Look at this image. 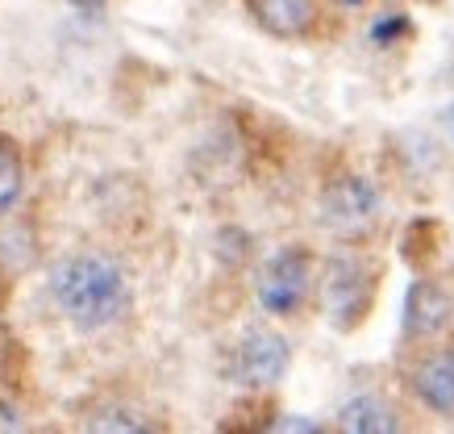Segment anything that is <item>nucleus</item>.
I'll return each mask as SVG.
<instances>
[{"label":"nucleus","instance_id":"f257e3e1","mask_svg":"<svg viewBox=\"0 0 454 434\" xmlns=\"http://www.w3.org/2000/svg\"><path fill=\"white\" fill-rule=\"evenodd\" d=\"M51 296L83 330L113 326L129 305L125 272L105 255H71L51 272Z\"/></svg>","mask_w":454,"mask_h":434},{"label":"nucleus","instance_id":"f03ea898","mask_svg":"<svg viewBox=\"0 0 454 434\" xmlns=\"http://www.w3.org/2000/svg\"><path fill=\"white\" fill-rule=\"evenodd\" d=\"M372 267L363 264L358 255H333L325 264V280H321V301H325V313L333 318V326H355L367 305H372Z\"/></svg>","mask_w":454,"mask_h":434},{"label":"nucleus","instance_id":"7ed1b4c3","mask_svg":"<svg viewBox=\"0 0 454 434\" xmlns=\"http://www.w3.org/2000/svg\"><path fill=\"white\" fill-rule=\"evenodd\" d=\"M313 284V255L304 247H284L259 272V301L267 313H296Z\"/></svg>","mask_w":454,"mask_h":434},{"label":"nucleus","instance_id":"20e7f679","mask_svg":"<svg viewBox=\"0 0 454 434\" xmlns=\"http://www.w3.org/2000/svg\"><path fill=\"white\" fill-rule=\"evenodd\" d=\"M375 217H380V193L363 176H342L321 196V222H325V230L342 234V239L367 234L375 225Z\"/></svg>","mask_w":454,"mask_h":434},{"label":"nucleus","instance_id":"39448f33","mask_svg":"<svg viewBox=\"0 0 454 434\" xmlns=\"http://www.w3.org/2000/svg\"><path fill=\"white\" fill-rule=\"evenodd\" d=\"M288 372V343L271 330H250L234 351V380L247 389H271Z\"/></svg>","mask_w":454,"mask_h":434},{"label":"nucleus","instance_id":"423d86ee","mask_svg":"<svg viewBox=\"0 0 454 434\" xmlns=\"http://www.w3.org/2000/svg\"><path fill=\"white\" fill-rule=\"evenodd\" d=\"M454 318V293L442 280H413L404 296V335L429 338L446 330Z\"/></svg>","mask_w":454,"mask_h":434},{"label":"nucleus","instance_id":"0eeeda50","mask_svg":"<svg viewBox=\"0 0 454 434\" xmlns=\"http://www.w3.org/2000/svg\"><path fill=\"white\" fill-rule=\"evenodd\" d=\"M413 392L434 414L454 418V347L429 351L426 359L413 367Z\"/></svg>","mask_w":454,"mask_h":434},{"label":"nucleus","instance_id":"6e6552de","mask_svg":"<svg viewBox=\"0 0 454 434\" xmlns=\"http://www.w3.org/2000/svg\"><path fill=\"white\" fill-rule=\"evenodd\" d=\"M250 9L259 26L279 38H301L317 21V0H250Z\"/></svg>","mask_w":454,"mask_h":434},{"label":"nucleus","instance_id":"1a4fd4ad","mask_svg":"<svg viewBox=\"0 0 454 434\" xmlns=\"http://www.w3.org/2000/svg\"><path fill=\"white\" fill-rule=\"evenodd\" d=\"M338 426H342V430H355V434H392V430H400L392 406H384L380 397H355L350 406H342Z\"/></svg>","mask_w":454,"mask_h":434},{"label":"nucleus","instance_id":"9d476101","mask_svg":"<svg viewBox=\"0 0 454 434\" xmlns=\"http://www.w3.org/2000/svg\"><path fill=\"white\" fill-rule=\"evenodd\" d=\"M21 196V154L9 138H0V217L17 205Z\"/></svg>","mask_w":454,"mask_h":434},{"label":"nucleus","instance_id":"9b49d317","mask_svg":"<svg viewBox=\"0 0 454 434\" xmlns=\"http://www.w3.org/2000/svg\"><path fill=\"white\" fill-rule=\"evenodd\" d=\"M409 29H413V26H409V17H404V13H387V17H380V21L372 26V43L392 46L396 38H404Z\"/></svg>","mask_w":454,"mask_h":434},{"label":"nucleus","instance_id":"f8f14e48","mask_svg":"<svg viewBox=\"0 0 454 434\" xmlns=\"http://www.w3.org/2000/svg\"><path fill=\"white\" fill-rule=\"evenodd\" d=\"M88 426H92V430H151V422L134 418V414H125V409H109V414L92 418Z\"/></svg>","mask_w":454,"mask_h":434},{"label":"nucleus","instance_id":"ddd939ff","mask_svg":"<svg viewBox=\"0 0 454 434\" xmlns=\"http://www.w3.org/2000/svg\"><path fill=\"white\" fill-rule=\"evenodd\" d=\"M271 430H321L317 422H301V418H284V422H271Z\"/></svg>","mask_w":454,"mask_h":434},{"label":"nucleus","instance_id":"4468645a","mask_svg":"<svg viewBox=\"0 0 454 434\" xmlns=\"http://www.w3.org/2000/svg\"><path fill=\"white\" fill-rule=\"evenodd\" d=\"M71 4H75V9H100L105 0H71Z\"/></svg>","mask_w":454,"mask_h":434},{"label":"nucleus","instance_id":"2eb2a0df","mask_svg":"<svg viewBox=\"0 0 454 434\" xmlns=\"http://www.w3.org/2000/svg\"><path fill=\"white\" fill-rule=\"evenodd\" d=\"M446 126H450V130H454V109H450V113H446Z\"/></svg>","mask_w":454,"mask_h":434},{"label":"nucleus","instance_id":"dca6fc26","mask_svg":"<svg viewBox=\"0 0 454 434\" xmlns=\"http://www.w3.org/2000/svg\"><path fill=\"white\" fill-rule=\"evenodd\" d=\"M346 4H363V0H346Z\"/></svg>","mask_w":454,"mask_h":434}]
</instances>
